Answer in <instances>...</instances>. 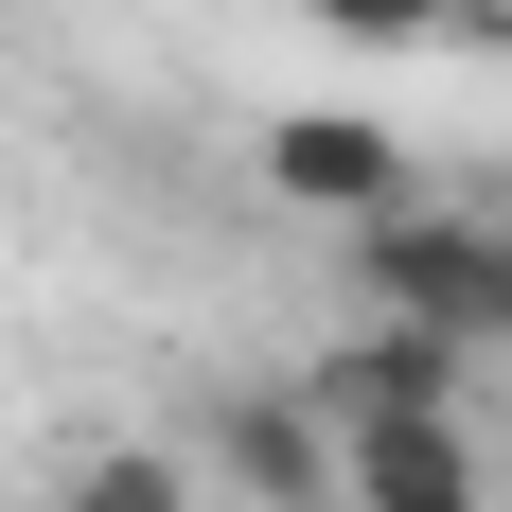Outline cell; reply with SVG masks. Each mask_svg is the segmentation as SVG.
Listing matches in <instances>:
<instances>
[{
	"mask_svg": "<svg viewBox=\"0 0 512 512\" xmlns=\"http://www.w3.org/2000/svg\"><path fill=\"white\" fill-rule=\"evenodd\" d=\"M354 283L389 336H442V354H495L512 336V265H495V212H371L354 230Z\"/></svg>",
	"mask_w": 512,
	"mask_h": 512,
	"instance_id": "1",
	"label": "cell"
},
{
	"mask_svg": "<svg viewBox=\"0 0 512 512\" xmlns=\"http://www.w3.org/2000/svg\"><path fill=\"white\" fill-rule=\"evenodd\" d=\"M318 442H336V512H495L460 407H424V424H318Z\"/></svg>",
	"mask_w": 512,
	"mask_h": 512,
	"instance_id": "2",
	"label": "cell"
},
{
	"mask_svg": "<svg viewBox=\"0 0 512 512\" xmlns=\"http://www.w3.org/2000/svg\"><path fill=\"white\" fill-rule=\"evenodd\" d=\"M265 195H301V212H407V142L389 124H354V106H283L265 124Z\"/></svg>",
	"mask_w": 512,
	"mask_h": 512,
	"instance_id": "3",
	"label": "cell"
},
{
	"mask_svg": "<svg viewBox=\"0 0 512 512\" xmlns=\"http://www.w3.org/2000/svg\"><path fill=\"white\" fill-rule=\"evenodd\" d=\"M212 460L248 477L265 512H336V442H318L301 389H230V407H212Z\"/></svg>",
	"mask_w": 512,
	"mask_h": 512,
	"instance_id": "4",
	"label": "cell"
},
{
	"mask_svg": "<svg viewBox=\"0 0 512 512\" xmlns=\"http://www.w3.org/2000/svg\"><path fill=\"white\" fill-rule=\"evenodd\" d=\"M424 407H460V354H442V336H389V318H371L354 354H336V389H318V424H424Z\"/></svg>",
	"mask_w": 512,
	"mask_h": 512,
	"instance_id": "5",
	"label": "cell"
},
{
	"mask_svg": "<svg viewBox=\"0 0 512 512\" xmlns=\"http://www.w3.org/2000/svg\"><path fill=\"white\" fill-rule=\"evenodd\" d=\"M53 512H195V460L177 442H89V460L53 477Z\"/></svg>",
	"mask_w": 512,
	"mask_h": 512,
	"instance_id": "6",
	"label": "cell"
},
{
	"mask_svg": "<svg viewBox=\"0 0 512 512\" xmlns=\"http://www.w3.org/2000/svg\"><path fill=\"white\" fill-rule=\"evenodd\" d=\"M336 36H371V53H407V36H460V0H318Z\"/></svg>",
	"mask_w": 512,
	"mask_h": 512,
	"instance_id": "7",
	"label": "cell"
},
{
	"mask_svg": "<svg viewBox=\"0 0 512 512\" xmlns=\"http://www.w3.org/2000/svg\"><path fill=\"white\" fill-rule=\"evenodd\" d=\"M495 265H512V212H495Z\"/></svg>",
	"mask_w": 512,
	"mask_h": 512,
	"instance_id": "8",
	"label": "cell"
}]
</instances>
